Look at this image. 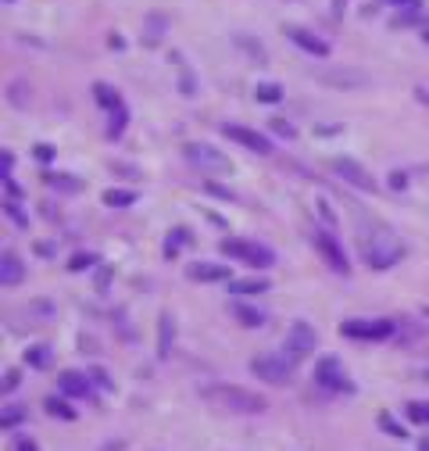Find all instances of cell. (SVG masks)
Returning <instances> with one entry per match:
<instances>
[{
	"instance_id": "obj_33",
	"label": "cell",
	"mask_w": 429,
	"mask_h": 451,
	"mask_svg": "<svg viewBox=\"0 0 429 451\" xmlns=\"http://www.w3.org/2000/svg\"><path fill=\"white\" fill-rule=\"evenodd\" d=\"M33 155H36V162H54V147L50 143H36Z\"/></svg>"
},
{
	"instance_id": "obj_26",
	"label": "cell",
	"mask_w": 429,
	"mask_h": 451,
	"mask_svg": "<svg viewBox=\"0 0 429 451\" xmlns=\"http://www.w3.org/2000/svg\"><path fill=\"white\" fill-rule=\"evenodd\" d=\"M405 415L412 419V423H419V427H429V401H408Z\"/></svg>"
},
{
	"instance_id": "obj_47",
	"label": "cell",
	"mask_w": 429,
	"mask_h": 451,
	"mask_svg": "<svg viewBox=\"0 0 429 451\" xmlns=\"http://www.w3.org/2000/svg\"><path fill=\"white\" fill-rule=\"evenodd\" d=\"M419 451H429V437H422V441H419Z\"/></svg>"
},
{
	"instance_id": "obj_45",
	"label": "cell",
	"mask_w": 429,
	"mask_h": 451,
	"mask_svg": "<svg viewBox=\"0 0 429 451\" xmlns=\"http://www.w3.org/2000/svg\"><path fill=\"white\" fill-rule=\"evenodd\" d=\"M15 451H36V444H33V441H18Z\"/></svg>"
},
{
	"instance_id": "obj_16",
	"label": "cell",
	"mask_w": 429,
	"mask_h": 451,
	"mask_svg": "<svg viewBox=\"0 0 429 451\" xmlns=\"http://www.w3.org/2000/svg\"><path fill=\"white\" fill-rule=\"evenodd\" d=\"M57 387H61V394H65V398H86L89 394V376L68 369V373L57 376Z\"/></svg>"
},
{
	"instance_id": "obj_21",
	"label": "cell",
	"mask_w": 429,
	"mask_h": 451,
	"mask_svg": "<svg viewBox=\"0 0 429 451\" xmlns=\"http://www.w3.org/2000/svg\"><path fill=\"white\" fill-rule=\"evenodd\" d=\"M47 183L57 187V190H65V194H79V190H82V179L65 176V172H47Z\"/></svg>"
},
{
	"instance_id": "obj_10",
	"label": "cell",
	"mask_w": 429,
	"mask_h": 451,
	"mask_svg": "<svg viewBox=\"0 0 429 451\" xmlns=\"http://www.w3.org/2000/svg\"><path fill=\"white\" fill-rule=\"evenodd\" d=\"M401 258H405V248L397 244V240H390V236H379L376 244H369V265L372 269H390Z\"/></svg>"
},
{
	"instance_id": "obj_25",
	"label": "cell",
	"mask_w": 429,
	"mask_h": 451,
	"mask_svg": "<svg viewBox=\"0 0 429 451\" xmlns=\"http://www.w3.org/2000/svg\"><path fill=\"white\" fill-rule=\"evenodd\" d=\"M182 244H190V229H182V226H175V229L168 233V244H165V255H168V258H175Z\"/></svg>"
},
{
	"instance_id": "obj_1",
	"label": "cell",
	"mask_w": 429,
	"mask_h": 451,
	"mask_svg": "<svg viewBox=\"0 0 429 451\" xmlns=\"http://www.w3.org/2000/svg\"><path fill=\"white\" fill-rule=\"evenodd\" d=\"M201 394L214 405H222L226 412H236V415H261L268 408V401L254 390H243V387H233V383H208L201 387Z\"/></svg>"
},
{
	"instance_id": "obj_27",
	"label": "cell",
	"mask_w": 429,
	"mask_h": 451,
	"mask_svg": "<svg viewBox=\"0 0 429 451\" xmlns=\"http://www.w3.org/2000/svg\"><path fill=\"white\" fill-rule=\"evenodd\" d=\"M126 122H129V111H126V108H115V111H111V122H108V136L118 140L122 129H126Z\"/></svg>"
},
{
	"instance_id": "obj_48",
	"label": "cell",
	"mask_w": 429,
	"mask_h": 451,
	"mask_svg": "<svg viewBox=\"0 0 429 451\" xmlns=\"http://www.w3.org/2000/svg\"><path fill=\"white\" fill-rule=\"evenodd\" d=\"M422 40H426V43H429V29H426V33H422Z\"/></svg>"
},
{
	"instance_id": "obj_46",
	"label": "cell",
	"mask_w": 429,
	"mask_h": 451,
	"mask_svg": "<svg viewBox=\"0 0 429 451\" xmlns=\"http://www.w3.org/2000/svg\"><path fill=\"white\" fill-rule=\"evenodd\" d=\"M415 94H419V97H422V101L429 104V86H419V90H415Z\"/></svg>"
},
{
	"instance_id": "obj_49",
	"label": "cell",
	"mask_w": 429,
	"mask_h": 451,
	"mask_svg": "<svg viewBox=\"0 0 429 451\" xmlns=\"http://www.w3.org/2000/svg\"><path fill=\"white\" fill-rule=\"evenodd\" d=\"M426 315H429V308H426Z\"/></svg>"
},
{
	"instance_id": "obj_14",
	"label": "cell",
	"mask_w": 429,
	"mask_h": 451,
	"mask_svg": "<svg viewBox=\"0 0 429 451\" xmlns=\"http://www.w3.org/2000/svg\"><path fill=\"white\" fill-rule=\"evenodd\" d=\"M187 276L197 283H219V280H229V269L214 265V262H194V265H187Z\"/></svg>"
},
{
	"instance_id": "obj_30",
	"label": "cell",
	"mask_w": 429,
	"mask_h": 451,
	"mask_svg": "<svg viewBox=\"0 0 429 451\" xmlns=\"http://www.w3.org/2000/svg\"><path fill=\"white\" fill-rule=\"evenodd\" d=\"M268 129H272L275 136H283V140H293V136H297V129L286 122V118H272V122H268Z\"/></svg>"
},
{
	"instance_id": "obj_36",
	"label": "cell",
	"mask_w": 429,
	"mask_h": 451,
	"mask_svg": "<svg viewBox=\"0 0 429 451\" xmlns=\"http://www.w3.org/2000/svg\"><path fill=\"white\" fill-rule=\"evenodd\" d=\"M4 212H8V219H15V222H18V226H29V219H25V215H22V212H18V208H15V204H11V201H8V204H4Z\"/></svg>"
},
{
	"instance_id": "obj_34",
	"label": "cell",
	"mask_w": 429,
	"mask_h": 451,
	"mask_svg": "<svg viewBox=\"0 0 429 451\" xmlns=\"http://www.w3.org/2000/svg\"><path fill=\"white\" fill-rule=\"evenodd\" d=\"M18 383H22V373H18V369H8V373H4V390H15Z\"/></svg>"
},
{
	"instance_id": "obj_32",
	"label": "cell",
	"mask_w": 429,
	"mask_h": 451,
	"mask_svg": "<svg viewBox=\"0 0 429 451\" xmlns=\"http://www.w3.org/2000/svg\"><path fill=\"white\" fill-rule=\"evenodd\" d=\"M22 419H25V412H22V408H4V427H8V430H11V427H18Z\"/></svg>"
},
{
	"instance_id": "obj_37",
	"label": "cell",
	"mask_w": 429,
	"mask_h": 451,
	"mask_svg": "<svg viewBox=\"0 0 429 451\" xmlns=\"http://www.w3.org/2000/svg\"><path fill=\"white\" fill-rule=\"evenodd\" d=\"M11 150H4V155H0V176H4V179H11Z\"/></svg>"
},
{
	"instance_id": "obj_19",
	"label": "cell",
	"mask_w": 429,
	"mask_h": 451,
	"mask_svg": "<svg viewBox=\"0 0 429 451\" xmlns=\"http://www.w3.org/2000/svg\"><path fill=\"white\" fill-rule=\"evenodd\" d=\"M233 315L247 326V329H258V326H265V312H258V308H251V305H243V301H236L233 305Z\"/></svg>"
},
{
	"instance_id": "obj_20",
	"label": "cell",
	"mask_w": 429,
	"mask_h": 451,
	"mask_svg": "<svg viewBox=\"0 0 429 451\" xmlns=\"http://www.w3.org/2000/svg\"><path fill=\"white\" fill-rule=\"evenodd\" d=\"M94 97H97V104H101L104 111H115V108H122L118 90H115V86H108V83H97V86H94Z\"/></svg>"
},
{
	"instance_id": "obj_35",
	"label": "cell",
	"mask_w": 429,
	"mask_h": 451,
	"mask_svg": "<svg viewBox=\"0 0 429 451\" xmlns=\"http://www.w3.org/2000/svg\"><path fill=\"white\" fill-rule=\"evenodd\" d=\"M319 212H322V219H326V222H329V229H333V226H336V215H333V208L326 204V197H319Z\"/></svg>"
},
{
	"instance_id": "obj_5",
	"label": "cell",
	"mask_w": 429,
	"mask_h": 451,
	"mask_svg": "<svg viewBox=\"0 0 429 451\" xmlns=\"http://www.w3.org/2000/svg\"><path fill=\"white\" fill-rule=\"evenodd\" d=\"M340 334L344 337H358V341H386V337H393V322L390 319H376V322H369V319H347L340 326Z\"/></svg>"
},
{
	"instance_id": "obj_8",
	"label": "cell",
	"mask_w": 429,
	"mask_h": 451,
	"mask_svg": "<svg viewBox=\"0 0 429 451\" xmlns=\"http://www.w3.org/2000/svg\"><path fill=\"white\" fill-rule=\"evenodd\" d=\"M333 172L340 176V179H347L351 187H358V190H365V194H376L379 187H376V179L365 172L358 162H351V158H333Z\"/></svg>"
},
{
	"instance_id": "obj_42",
	"label": "cell",
	"mask_w": 429,
	"mask_h": 451,
	"mask_svg": "<svg viewBox=\"0 0 429 451\" xmlns=\"http://www.w3.org/2000/svg\"><path fill=\"white\" fill-rule=\"evenodd\" d=\"M179 86H182V94H194V86H197V83H194V76L187 72V76L179 79Z\"/></svg>"
},
{
	"instance_id": "obj_22",
	"label": "cell",
	"mask_w": 429,
	"mask_h": 451,
	"mask_svg": "<svg viewBox=\"0 0 429 451\" xmlns=\"http://www.w3.org/2000/svg\"><path fill=\"white\" fill-rule=\"evenodd\" d=\"M43 408H47L54 419H65V423H72V419H75V408H72L65 398H47V401H43Z\"/></svg>"
},
{
	"instance_id": "obj_7",
	"label": "cell",
	"mask_w": 429,
	"mask_h": 451,
	"mask_svg": "<svg viewBox=\"0 0 429 451\" xmlns=\"http://www.w3.org/2000/svg\"><path fill=\"white\" fill-rule=\"evenodd\" d=\"M315 344H319V337H315V329L308 326V322H293L290 326V334H286V355L293 358V362H297V358H308L312 351H315Z\"/></svg>"
},
{
	"instance_id": "obj_23",
	"label": "cell",
	"mask_w": 429,
	"mask_h": 451,
	"mask_svg": "<svg viewBox=\"0 0 429 451\" xmlns=\"http://www.w3.org/2000/svg\"><path fill=\"white\" fill-rule=\"evenodd\" d=\"M229 290L240 294V297H243V294H265V290H268V280H261V276H258V280H233Z\"/></svg>"
},
{
	"instance_id": "obj_44",
	"label": "cell",
	"mask_w": 429,
	"mask_h": 451,
	"mask_svg": "<svg viewBox=\"0 0 429 451\" xmlns=\"http://www.w3.org/2000/svg\"><path fill=\"white\" fill-rule=\"evenodd\" d=\"M344 11H347V0H336V4H333V18H344Z\"/></svg>"
},
{
	"instance_id": "obj_28",
	"label": "cell",
	"mask_w": 429,
	"mask_h": 451,
	"mask_svg": "<svg viewBox=\"0 0 429 451\" xmlns=\"http://www.w3.org/2000/svg\"><path fill=\"white\" fill-rule=\"evenodd\" d=\"M133 201H136L133 190H108V194H104V204H108V208H129Z\"/></svg>"
},
{
	"instance_id": "obj_13",
	"label": "cell",
	"mask_w": 429,
	"mask_h": 451,
	"mask_svg": "<svg viewBox=\"0 0 429 451\" xmlns=\"http://www.w3.org/2000/svg\"><path fill=\"white\" fill-rule=\"evenodd\" d=\"M286 36L300 47V50H308L312 57H329V43L322 36H315L312 29H286Z\"/></svg>"
},
{
	"instance_id": "obj_15",
	"label": "cell",
	"mask_w": 429,
	"mask_h": 451,
	"mask_svg": "<svg viewBox=\"0 0 429 451\" xmlns=\"http://www.w3.org/2000/svg\"><path fill=\"white\" fill-rule=\"evenodd\" d=\"M22 280H25L22 258L15 251H4V255H0V283H4V287H18Z\"/></svg>"
},
{
	"instance_id": "obj_2",
	"label": "cell",
	"mask_w": 429,
	"mask_h": 451,
	"mask_svg": "<svg viewBox=\"0 0 429 451\" xmlns=\"http://www.w3.org/2000/svg\"><path fill=\"white\" fill-rule=\"evenodd\" d=\"M251 369H254L258 380H265L272 387H286L290 376H293V358L286 351L283 355H258L254 362H251Z\"/></svg>"
},
{
	"instance_id": "obj_39",
	"label": "cell",
	"mask_w": 429,
	"mask_h": 451,
	"mask_svg": "<svg viewBox=\"0 0 429 451\" xmlns=\"http://www.w3.org/2000/svg\"><path fill=\"white\" fill-rule=\"evenodd\" d=\"M89 376H94V383H101L104 390H115V383L108 380V373H101V369H94V373H89Z\"/></svg>"
},
{
	"instance_id": "obj_9",
	"label": "cell",
	"mask_w": 429,
	"mask_h": 451,
	"mask_svg": "<svg viewBox=\"0 0 429 451\" xmlns=\"http://www.w3.org/2000/svg\"><path fill=\"white\" fill-rule=\"evenodd\" d=\"M315 79L322 86H333V90H358V86H369V76L358 72V69H326V72H315Z\"/></svg>"
},
{
	"instance_id": "obj_29",
	"label": "cell",
	"mask_w": 429,
	"mask_h": 451,
	"mask_svg": "<svg viewBox=\"0 0 429 451\" xmlns=\"http://www.w3.org/2000/svg\"><path fill=\"white\" fill-rule=\"evenodd\" d=\"M376 423H379V430H386V434H390V437H397V441L408 437V434H405V427H401V423H393V419H390L386 412H379V415H376Z\"/></svg>"
},
{
	"instance_id": "obj_18",
	"label": "cell",
	"mask_w": 429,
	"mask_h": 451,
	"mask_svg": "<svg viewBox=\"0 0 429 451\" xmlns=\"http://www.w3.org/2000/svg\"><path fill=\"white\" fill-rule=\"evenodd\" d=\"M25 362L33 366V369H50L54 351H50L47 344H33V348H25Z\"/></svg>"
},
{
	"instance_id": "obj_12",
	"label": "cell",
	"mask_w": 429,
	"mask_h": 451,
	"mask_svg": "<svg viewBox=\"0 0 429 451\" xmlns=\"http://www.w3.org/2000/svg\"><path fill=\"white\" fill-rule=\"evenodd\" d=\"M315 244H319V251H322V258L336 269V273H351V262H347V255L340 251V244L329 236V233H315Z\"/></svg>"
},
{
	"instance_id": "obj_17",
	"label": "cell",
	"mask_w": 429,
	"mask_h": 451,
	"mask_svg": "<svg viewBox=\"0 0 429 451\" xmlns=\"http://www.w3.org/2000/svg\"><path fill=\"white\" fill-rule=\"evenodd\" d=\"M172 341H175V315L165 312V315H161V341H158V355H161V358L172 355Z\"/></svg>"
},
{
	"instance_id": "obj_31",
	"label": "cell",
	"mask_w": 429,
	"mask_h": 451,
	"mask_svg": "<svg viewBox=\"0 0 429 451\" xmlns=\"http://www.w3.org/2000/svg\"><path fill=\"white\" fill-rule=\"evenodd\" d=\"M97 258L89 255V251H82V255H72V262H68V273H82V269H89Z\"/></svg>"
},
{
	"instance_id": "obj_6",
	"label": "cell",
	"mask_w": 429,
	"mask_h": 451,
	"mask_svg": "<svg viewBox=\"0 0 429 451\" xmlns=\"http://www.w3.org/2000/svg\"><path fill=\"white\" fill-rule=\"evenodd\" d=\"M315 380L319 387H329V390H340V394H351L354 383L344 376V366H340V358H319V366H315Z\"/></svg>"
},
{
	"instance_id": "obj_43",
	"label": "cell",
	"mask_w": 429,
	"mask_h": 451,
	"mask_svg": "<svg viewBox=\"0 0 429 451\" xmlns=\"http://www.w3.org/2000/svg\"><path fill=\"white\" fill-rule=\"evenodd\" d=\"M386 4H397V8H405V11H412V8H419V0H386Z\"/></svg>"
},
{
	"instance_id": "obj_3",
	"label": "cell",
	"mask_w": 429,
	"mask_h": 451,
	"mask_svg": "<svg viewBox=\"0 0 429 451\" xmlns=\"http://www.w3.org/2000/svg\"><path fill=\"white\" fill-rule=\"evenodd\" d=\"M182 158H187L194 169H201V172H219V176L233 172V162L222 155V150H214L208 143H187L182 147Z\"/></svg>"
},
{
	"instance_id": "obj_11",
	"label": "cell",
	"mask_w": 429,
	"mask_h": 451,
	"mask_svg": "<svg viewBox=\"0 0 429 451\" xmlns=\"http://www.w3.org/2000/svg\"><path fill=\"white\" fill-rule=\"evenodd\" d=\"M222 133L229 136V140H236L240 147H247V150H254V155H272V140L268 136H261V133H254V129H247V126H222Z\"/></svg>"
},
{
	"instance_id": "obj_24",
	"label": "cell",
	"mask_w": 429,
	"mask_h": 451,
	"mask_svg": "<svg viewBox=\"0 0 429 451\" xmlns=\"http://www.w3.org/2000/svg\"><path fill=\"white\" fill-rule=\"evenodd\" d=\"M254 94H258L261 104H279V101H283V86H279V83H258Z\"/></svg>"
},
{
	"instance_id": "obj_38",
	"label": "cell",
	"mask_w": 429,
	"mask_h": 451,
	"mask_svg": "<svg viewBox=\"0 0 429 451\" xmlns=\"http://www.w3.org/2000/svg\"><path fill=\"white\" fill-rule=\"evenodd\" d=\"M204 190H208V194H214V197H226V201H233V194H229L226 187H219V183H204Z\"/></svg>"
},
{
	"instance_id": "obj_41",
	"label": "cell",
	"mask_w": 429,
	"mask_h": 451,
	"mask_svg": "<svg viewBox=\"0 0 429 451\" xmlns=\"http://www.w3.org/2000/svg\"><path fill=\"white\" fill-rule=\"evenodd\" d=\"M4 190H8V197H15V201L22 197V187L15 183V179H4Z\"/></svg>"
},
{
	"instance_id": "obj_40",
	"label": "cell",
	"mask_w": 429,
	"mask_h": 451,
	"mask_svg": "<svg viewBox=\"0 0 429 451\" xmlns=\"http://www.w3.org/2000/svg\"><path fill=\"white\" fill-rule=\"evenodd\" d=\"M390 187H393V190H405V187H408V176H405V172H393V176H390Z\"/></svg>"
},
{
	"instance_id": "obj_4",
	"label": "cell",
	"mask_w": 429,
	"mask_h": 451,
	"mask_svg": "<svg viewBox=\"0 0 429 451\" xmlns=\"http://www.w3.org/2000/svg\"><path fill=\"white\" fill-rule=\"evenodd\" d=\"M222 251H226L229 258H240V262L254 265V269H268V265L275 262V255H272L265 244H254V240H226Z\"/></svg>"
}]
</instances>
